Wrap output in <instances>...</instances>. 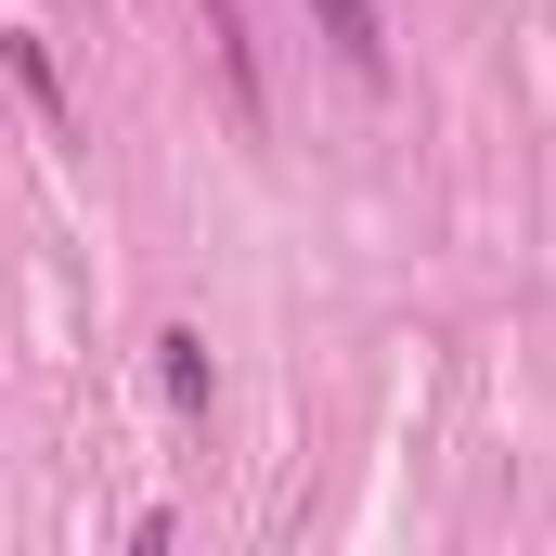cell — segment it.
<instances>
[{
    "instance_id": "6da1fadb",
    "label": "cell",
    "mask_w": 556,
    "mask_h": 556,
    "mask_svg": "<svg viewBox=\"0 0 556 556\" xmlns=\"http://www.w3.org/2000/svg\"><path fill=\"white\" fill-rule=\"evenodd\" d=\"M194 13H207V52H220V78H233V117H260L273 91H260V39H247V13H233V0H194Z\"/></svg>"
},
{
    "instance_id": "7a4b0ae2",
    "label": "cell",
    "mask_w": 556,
    "mask_h": 556,
    "mask_svg": "<svg viewBox=\"0 0 556 556\" xmlns=\"http://www.w3.org/2000/svg\"><path fill=\"white\" fill-rule=\"evenodd\" d=\"M311 26L337 39L350 78H389V26H376V0H311Z\"/></svg>"
},
{
    "instance_id": "3957f363",
    "label": "cell",
    "mask_w": 556,
    "mask_h": 556,
    "mask_svg": "<svg viewBox=\"0 0 556 556\" xmlns=\"http://www.w3.org/2000/svg\"><path fill=\"white\" fill-rule=\"evenodd\" d=\"M155 389H168L181 415H207V389H220V376H207V337H194V324H168V337H155Z\"/></svg>"
},
{
    "instance_id": "277c9868",
    "label": "cell",
    "mask_w": 556,
    "mask_h": 556,
    "mask_svg": "<svg viewBox=\"0 0 556 556\" xmlns=\"http://www.w3.org/2000/svg\"><path fill=\"white\" fill-rule=\"evenodd\" d=\"M0 52H13V78H26V104H39V117H52V130H65V91H52V52H39V39H26V26H13V39H0Z\"/></svg>"
}]
</instances>
